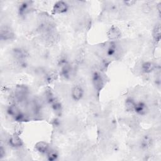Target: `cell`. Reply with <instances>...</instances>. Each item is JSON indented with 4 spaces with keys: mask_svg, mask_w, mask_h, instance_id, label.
<instances>
[{
    "mask_svg": "<svg viewBox=\"0 0 161 161\" xmlns=\"http://www.w3.org/2000/svg\"><path fill=\"white\" fill-rule=\"evenodd\" d=\"M6 112L14 121L18 122H25L28 120V116L22 111L16 103H11L7 108Z\"/></svg>",
    "mask_w": 161,
    "mask_h": 161,
    "instance_id": "obj_1",
    "label": "cell"
},
{
    "mask_svg": "<svg viewBox=\"0 0 161 161\" xmlns=\"http://www.w3.org/2000/svg\"><path fill=\"white\" fill-rule=\"evenodd\" d=\"M30 91L28 87L25 85H18L14 90V99L18 103H23L27 101Z\"/></svg>",
    "mask_w": 161,
    "mask_h": 161,
    "instance_id": "obj_2",
    "label": "cell"
},
{
    "mask_svg": "<svg viewBox=\"0 0 161 161\" xmlns=\"http://www.w3.org/2000/svg\"><path fill=\"white\" fill-rule=\"evenodd\" d=\"M92 83L94 89L97 92H100L104 87L106 81L100 72H94L92 74Z\"/></svg>",
    "mask_w": 161,
    "mask_h": 161,
    "instance_id": "obj_3",
    "label": "cell"
},
{
    "mask_svg": "<svg viewBox=\"0 0 161 161\" xmlns=\"http://www.w3.org/2000/svg\"><path fill=\"white\" fill-rule=\"evenodd\" d=\"M13 57L19 62L24 63L29 57L28 52L24 48L21 47H16L12 50Z\"/></svg>",
    "mask_w": 161,
    "mask_h": 161,
    "instance_id": "obj_4",
    "label": "cell"
},
{
    "mask_svg": "<svg viewBox=\"0 0 161 161\" xmlns=\"http://www.w3.org/2000/svg\"><path fill=\"white\" fill-rule=\"evenodd\" d=\"M14 33L11 27L4 26L1 28L0 38L2 41H9L14 38Z\"/></svg>",
    "mask_w": 161,
    "mask_h": 161,
    "instance_id": "obj_5",
    "label": "cell"
},
{
    "mask_svg": "<svg viewBox=\"0 0 161 161\" xmlns=\"http://www.w3.org/2000/svg\"><path fill=\"white\" fill-rule=\"evenodd\" d=\"M69 9L68 4L62 1H58L55 3L52 8V13L54 14H60L67 12Z\"/></svg>",
    "mask_w": 161,
    "mask_h": 161,
    "instance_id": "obj_6",
    "label": "cell"
},
{
    "mask_svg": "<svg viewBox=\"0 0 161 161\" xmlns=\"http://www.w3.org/2000/svg\"><path fill=\"white\" fill-rule=\"evenodd\" d=\"M8 145L11 148H16V149L21 148L24 145L23 140L16 133H14L11 136H9L8 140Z\"/></svg>",
    "mask_w": 161,
    "mask_h": 161,
    "instance_id": "obj_7",
    "label": "cell"
},
{
    "mask_svg": "<svg viewBox=\"0 0 161 161\" xmlns=\"http://www.w3.org/2000/svg\"><path fill=\"white\" fill-rule=\"evenodd\" d=\"M84 91L80 85H74L70 91V95L72 99L75 101H79L84 96Z\"/></svg>",
    "mask_w": 161,
    "mask_h": 161,
    "instance_id": "obj_8",
    "label": "cell"
},
{
    "mask_svg": "<svg viewBox=\"0 0 161 161\" xmlns=\"http://www.w3.org/2000/svg\"><path fill=\"white\" fill-rule=\"evenodd\" d=\"M32 3H33L30 1H23L20 3L18 8V13L19 16L21 17H24L25 16L27 15L32 8Z\"/></svg>",
    "mask_w": 161,
    "mask_h": 161,
    "instance_id": "obj_9",
    "label": "cell"
},
{
    "mask_svg": "<svg viewBox=\"0 0 161 161\" xmlns=\"http://www.w3.org/2000/svg\"><path fill=\"white\" fill-rule=\"evenodd\" d=\"M106 54L109 57H116L120 51L118 44L115 41H111L106 47Z\"/></svg>",
    "mask_w": 161,
    "mask_h": 161,
    "instance_id": "obj_10",
    "label": "cell"
},
{
    "mask_svg": "<svg viewBox=\"0 0 161 161\" xmlns=\"http://www.w3.org/2000/svg\"><path fill=\"white\" fill-rule=\"evenodd\" d=\"M107 36L110 41H116L121 36V32L116 26H111L107 32Z\"/></svg>",
    "mask_w": 161,
    "mask_h": 161,
    "instance_id": "obj_11",
    "label": "cell"
},
{
    "mask_svg": "<svg viewBox=\"0 0 161 161\" xmlns=\"http://www.w3.org/2000/svg\"><path fill=\"white\" fill-rule=\"evenodd\" d=\"M60 68V75L62 77H64L65 79H69L71 78V76L72 75L73 69L71 65L69 64V62L64 65Z\"/></svg>",
    "mask_w": 161,
    "mask_h": 161,
    "instance_id": "obj_12",
    "label": "cell"
},
{
    "mask_svg": "<svg viewBox=\"0 0 161 161\" xmlns=\"http://www.w3.org/2000/svg\"><path fill=\"white\" fill-rule=\"evenodd\" d=\"M148 111V108L143 101H138L136 103L134 112L140 116H145Z\"/></svg>",
    "mask_w": 161,
    "mask_h": 161,
    "instance_id": "obj_13",
    "label": "cell"
},
{
    "mask_svg": "<svg viewBox=\"0 0 161 161\" xmlns=\"http://www.w3.org/2000/svg\"><path fill=\"white\" fill-rule=\"evenodd\" d=\"M50 145L44 141H40L35 145V149L36 152L42 154H46L50 148Z\"/></svg>",
    "mask_w": 161,
    "mask_h": 161,
    "instance_id": "obj_14",
    "label": "cell"
},
{
    "mask_svg": "<svg viewBox=\"0 0 161 161\" xmlns=\"http://www.w3.org/2000/svg\"><path fill=\"white\" fill-rule=\"evenodd\" d=\"M156 68V65L154 63L150 62V61H146L142 63L141 65V70L142 72L145 74H150L152 73Z\"/></svg>",
    "mask_w": 161,
    "mask_h": 161,
    "instance_id": "obj_15",
    "label": "cell"
},
{
    "mask_svg": "<svg viewBox=\"0 0 161 161\" xmlns=\"http://www.w3.org/2000/svg\"><path fill=\"white\" fill-rule=\"evenodd\" d=\"M153 144V140L152 137L148 135H145L141 142H140V146L143 149L147 150L150 148Z\"/></svg>",
    "mask_w": 161,
    "mask_h": 161,
    "instance_id": "obj_16",
    "label": "cell"
},
{
    "mask_svg": "<svg viewBox=\"0 0 161 161\" xmlns=\"http://www.w3.org/2000/svg\"><path fill=\"white\" fill-rule=\"evenodd\" d=\"M152 36L153 40L156 43H158L161 38V31H160V24L157 23L152 30Z\"/></svg>",
    "mask_w": 161,
    "mask_h": 161,
    "instance_id": "obj_17",
    "label": "cell"
},
{
    "mask_svg": "<svg viewBox=\"0 0 161 161\" xmlns=\"http://www.w3.org/2000/svg\"><path fill=\"white\" fill-rule=\"evenodd\" d=\"M136 101L132 97H128L125 101V109L128 112H134Z\"/></svg>",
    "mask_w": 161,
    "mask_h": 161,
    "instance_id": "obj_18",
    "label": "cell"
},
{
    "mask_svg": "<svg viewBox=\"0 0 161 161\" xmlns=\"http://www.w3.org/2000/svg\"><path fill=\"white\" fill-rule=\"evenodd\" d=\"M44 96H45V99L47 101V103L48 104H49L50 105L57 99L55 96L54 94L52 91V90L50 88H47L44 92Z\"/></svg>",
    "mask_w": 161,
    "mask_h": 161,
    "instance_id": "obj_19",
    "label": "cell"
},
{
    "mask_svg": "<svg viewBox=\"0 0 161 161\" xmlns=\"http://www.w3.org/2000/svg\"><path fill=\"white\" fill-rule=\"evenodd\" d=\"M47 159L49 161H55L58 159L59 154L58 151H57L55 149L50 148V150L47 152V153L45 154Z\"/></svg>",
    "mask_w": 161,
    "mask_h": 161,
    "instance_id": "obj_20",
    "label": "cell"
},
{
    "mask_svg": "<svg viewBox=\"0 0 161 161\" xmlns=\"http://www.w3.org/2000/svg\"><path fill=\"white\" fill-rule=\"evenodd\" d=\"M51 108L53 111L57 115H60L62 111V104L58 101L57 99H56L51 104Z\"/></svg>",
    "mask_w": 161,
    "mask_h": 161,
    "instance_id": "obj_21",
    "label": "cell"
},
{
    "mask_svg": "<svg viewBox=\"0 0 161 161\" xmlns=\"http://www.w3.org/2000/svg\"><path fill=\"white\" fill-rule=\"evenodd\" d=\"M58 74L56 71L51 70V71H49L45 75V79L47 82L50 84V83H52L53 81L56 80L58 78Z\"/></svg>",
    "mask_w": 161,
    "mask_h": 161,
    "instance_id": "obj_22",
    "label": "cell"
},
{
    "mask_svg": "<svg viewBox=\"0 0 161 161\" xmlns=\"http://www.w3.org/2000/svg\"><path fill=\"white\" fill-rule=\"evenodd\" d=\"M6 155V150L4 147L3 145L0 147V160H2Z\"/></svg>",
    "mask_w": 161,
    "mask_h": 161,
    "instance_id": "obj_23",
    "label": "cell"
},
{
    "mask_svg": "<svg viewBox=\"0 0 161 161\" xmlns=\"http://www.w3.org/2000/svg\"><path fill=\"white\" fill-rule=\"evenodd\" d=\"M136 3V1L134 0H127V1H123V4L126 6H131L134 5Z\"/></svg>",
    "mask_w": 161,
    "mask_h": 161,
    "instance_id": "obj_24",
    "label": "cell"
}]
</instances>
